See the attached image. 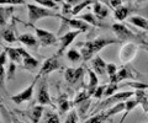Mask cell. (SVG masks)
Masks as SVG:
<instances>
[{"label": "cell", "mask_w": 148, "mask_h": 123, "mask_svg": "<svg viewBox=\"0 0 148 123\" xmlns=\"http://www.w3.org/2000/svg\"><path fill=\"white\" fill-rule=\"evenodd\" d=\"M54 1H56V3H62L63 0H54Z\"/></svg>", "instance_id": "681fc988"}, {"label": "cell", "mask_w": 148, "mask_h": 123, "mask_svg": "<svg viewBox=\"0 0 148 123\" xmlns=\"http://www.w3.org/2000/svg\"><path fill=\"white\" fill-rule=\"evenodd\" d=\"M110 6L112 9H117L122 6V0H110Z\"/></svg>", "instance_id": "ee69618b"}, {"label": "cell", "mask_w": 148, "mask_h": 123, "mask_svg": "<svg viewBox=\"0 0 148 123\" xmlns=\"http://www.w3.org/2000/svg\"><path fill=\"white\" fill-rule=\"evenodd\" d=\"M64 1H66V4H69V5H74V6H75V5H78V4H79V3H82L80 1V0H64Z\"/></svg>", "instance_id": "bcb514c9"}, {"label": "cell", "mask_w": 148, "mask_h": 123, "mask_svg": "<svg viewBox=\"0 0 148 123\" xmlns=\"http://www.w3.org/2000/svg\"><path fill=\"white\" fill-rule=\"evenodd\" d=\"M79 121V115H78V111L77 110H72L71 112L68 113V116L66 118L64 123H78Z\"/></svg>", "instance_id": "f35d334b"}, {"label": "cell", "mask_w": 148, "mask_h": 123, "mask_svg": "<svg viewBox=\"0 0 148 123\" xmlns=\"http://www.w3.org/2000/svg\"><path fill=\"white\" fill-rule=\"evenodd\" d=\"M18 49H20V52L22 54V69L35 73L40 65V62L37 60V59H35L27 51H25L24 48L18 47Z\"/></svg>", "instance_id": "7c38bea8"}, {"label": "cell", "mask_w": 148, "mask_h": 123, "mask_svg": "<svg viewBox=\"0 0 148 123\" xmlns=\"http://www.w3.org/2000/svg\"><path fill=\"white\" fill-rule=\"evenodd\" d=\"M114 43H121L119 38H108V37H98L91 41H86V42H78L77 46L80 47V53L83 56V60H90L94 57V54L99 53L101 49L105 48L109 44Z\"/></svg>", "instance_id": "6da1fadb"}, {"label": "cell", "mask_w": 148, "mask_h": 123, "mask_svg": "<svg viewBox=\"0 0 148 123\" xmlns=\"http://www.w3.org/2000/svg\"><path fill=\"white\" fill-rule=\"evenodd\" d=\"M88 74H89V83H88L86 86V90L89 92L90 96H92L95 92L96 88H98V84H99V79H98V74L92 70V69H88Z\"/></svg>", "instance_id": "d6986e66"}, {"label": "cell", "mask_w": 148, "mask_h": 123, "mask_svg": "<svg viewBox=\"0 0 148 123\" xmlns=\"http://www.w3.org/2000/svg\"><path fill=\"white\" fill-rule=\"evenodd\" d=\"M110 117L106 115V112H101V113H98V115H94L92 117H90L89 120L84 121L83 123H105L106 121H109Z\"/></svg>", "instance_id": "f546056e"}, {"label": "cell", "mask_w": 148, "mask_h": 123, "mask_svg": "<svg viewBox=\"0 0 148 123\" xmlns=\"http://www.w3.org/2000/svg\"><path fill=\"white\" fill-rule=\"evenodd\" d=\"M14 10H15L14 7H4V6H1V9H0V22H1L3 29H4V26L8 24L9 19L12 16Z\"/></svg>", "instance_id": "d4e9b609"}, {"label": "cell", "mask_w": 148, "mask_h": 123, "mask_svg": "<svg viewBox=\"0 0 148 123\" xmlns=\"http://www.w3.org/2000/svg\"><path fill=\"white\" fill-rule=\"evenodd\" d=\"M59 19L62 20V27L59 29L58 32H61V31L64 29V26L66 27H72L74 30H78V31H82V32H86L88 30H89V24L85 21H83L80 19H68L66 16H61Z\"/></svg>", "instance_id": "8fae6325"}, {"label": "cell", "mask_w": 148, "mask_h": 123, "mask_svg": "<svg viewBox=\"0 0 148 123\" xmlns=\"http://www.w3.org/2000/svg\"><path fill=\"white\" fill-rule=\"evenodd\" d=\"M41 78L38 75L35 78V80L32 81V83L27 86V88L25 90H22L20 91L18 94H15L14 96H11V101L14 103H16V105H21V103H24L26 101H31L32 97H34V90H35V85L37 84V81H38Z\"/></svg>", "instance_id": "8992f818"}, {"label": "cell", "mask_w": 148, "mask_h": 123, "mask_svg": "<svg viewBox=\"0 0 148 123\" xmlns=\"http://www.w3.org/2000/svg\"><path fill=\"white\" fill-rule=\"evenodd\" d=\"M58 57L59 56H52V57L46 59L37 75H38L40 78H42V76H47L49 73H52L54 70H58L59 68H61V63H59Z\"/></svg>", "instance_id": "30bf717a"}, {"label": "cell", "mask_w": 148, "mask_h": 123, "mask_svg": "<svg viewBox=\"0 0 148 123\" xmlns=\"http://www.w3.org/2000/svg\"><path fill=\"white\" fill-rule=\"evenodd\" d=\"M41 123H61L59 122V115L54 113L51 110H45L43 117L41 120Z\"/></svg>", "instance_id": "4316f807"}, {"label": "cell", "mask_w": 148, "mask_h": 123, "mask_svg": "<svg viewBox=\"0 0 148 123\" xmlns=\"http://www.w3.org/2000/svg\"><path fill=\"white\" fill-rule=\"evenodd\" d=\"M90 4H94V1H92V0H84V1L79 3L78 5L73 6L72 11H71V15H73V16H78V15H79V12L83 10V9L86 7L88 5H90Z\"/></svg>", "instance_id": "836d02e7"}, {"label": "cell", "mask_w": 148, "mask_h": 123, "mask_svg": "<svg viewBox=\"0 0 148 123\" xmlns=\"http://www.w3.org/2000/svg\"><path fill=\"white\" fill-rule=\"evenodd\" d=\"M125 103H126V108H125V113H123V116L121 117V120H120V123H123V121L126 120V117L130 115V112H131L132 110H135V108L138 106V103L137 102V100L136 99H128L127 101H125Z\"/></svg>", "instance_id": "484cf974"}, {"label": "cell", "mask_w": 148, "mask_h": 123, "mask_svg": "<svg viewBox=\"0 0 148 123\" xmlns=\"http://www.w3.org/2000/svg\"><path fill=\"white\" fill-rule=\"evenodd\" d=\"M111 30L116 33L117 38L121 41V42H127V41H137L138 39L136 33H133L132 31L130 30L126 25H123V24H114L112 26H111Z\"/></svg>", "instance_id": "ba28073f"}, {"label": "cell", "mask_w": 148, "mask_h": 123, "mask_svg": "<svg viewBox=\"0 0 148 123\" xmlns=\"http://www.w3.org/2000/svg\"><path fill=\"white\" fill-rule=\"evenodd\" d=\"M82 31H78V30H74V31H71V32H67L66 35H62L59 38V42H61V47H59L58 52H57V56H61V54L66 51V49L72 44V42L74 39L77 38L78 35H80Z\"/></svg>", "instance_id": "9a60e30c"}, {"label": "cell", "mask_w": 148, "mask_h": 123, "mask_svg": "<svg viewBox=\"0 0 148 123\" xmlns=\"http://www.w3.org/2000/svg\"><path fill=\"white\" fill-rule=\"evenodd\" d=\"M135 99L142 107L143 113H148V95L145 90H135Z\"/></svg>", "instance_id": "7402d4cb"}, {"label": "cell", "mask_w": 148, "mask_h": 123, "mask_svg": "<svg viewBox=\"0 0 148 123\" xmlns=\"http://www.w3.org/2000/svg\"><path fill=\"white\" fill-rule=\"evenodd\" d=\"M125 108H126V103H125V102H120L117 105H115V106L110 107L109 110H106L105 112H106V115L111 118L112 116H115V115H117V113H121L122 111H125Z\"/></svg>", "instance_id": "4dcf8cb0"}, {"label": "cell", "mask_w": 148, "mask_h": 123, "mask_svg": "<svg viewBox=\"0 0 148 123\" xmlns=\"http://www.w3.org/2000/svg\"><path fill=\"white\" fill-rule=\"evenodd\" d=\"M36 1L37 4H40V5H43V7H48V9H54V10H58L59 6L57 5V3L54 1V0H34Z\"/></svg>", "instance_id": "d590c367"}, {"label": "cell", "mask_w": 148, "mask_h": 123, "mask_svg": "<svg viewBox=\"0 0 148 123\" xmlns=\"http://www.w3.org/2000/svg\"><path fill=\"white\" fill-rule=\"evenodd\" d=\"M146 48H147V51H148V43L146 44Z\"/></svg>", "instance_id": "f907efd6"}, {"label": "cell", "mask_w": 148, "mask_h": 123, "mask_svg": "<svg viewBox=\"0 0 148 123\" xmlns=\"http://www.w3.org/2000/svg\"><path fill=\"white\" fill-rule=\"evenodd\" d=\"M78 19H80L83 21L88 22V24H90L92 26H98V27H103V25L99 22V19L96 17L95 15H92L90 12H86L84 15H78Z\"/></svg>", "instance_id": "83f0119b"}, {"label": "cell", "mask_w": 148, "mask_h": 123, "mask_svg": "<svg viewBox=\"0 0 148 123\" xmlns=\"http://www.w3.org/2000/svg\"><path fill=\"white\" fill-rule=\"evenodd\" d=\"M106 67L108 63H105V60L100 56H95L94 59L91 60V68L99 76H104L106 74Z\"/></svg>", "instance_id": "2e32d148"}, {"label": "cell", "mask_w": 148, "mask_h": 123, "mask_svg": "<svg viewBox=\"0 0 148 123\" xmlns=\"http://www.w3.org/2000/svg\"><path fill=\"white\" fill-rule=\"evenodd\" d=\"M27 0H0L1 4H11V5H21L25 4Z\"/></svg>", "instance_id": "7bdbcfd3"}, {"label": "cell", "mask_w": 148, "mask_h": 123, "mask_svg": "<svg viewBox=\"0 0 148 123\" xmlns=\"http://www.w3.org/2000/svg\"><path fill=\"white\" fill-rule=\"evenodd\" d=\"M26 26H31L32 29L35 30V32L37 35V39H38V42L42 47L53 46L59 41V38L57 37V36L53 35L52 32H49V31H46L43 29H38V27H36L34 25H26Z\"/></svg>", "instance_id": "5b68a950"}, {"label": "cell", "mask_w": 148, "mask_h": 123, "mask_svg": "<svg viewBox=\"0 0 148 123\" xmlns=\"http://www.w3.org/2000/svg\"><path fill=\"white\" fill-rule=\"evenodd\" d=\"M11 123H24V122L20 121V120H17L15 116H12V117H11Z\"/></svg>", "instance_id": "7dc6e473"}, {"label": "cell", "mask_w": 148, "mask_h": 123, "mask_svg": "<svg viewBox=\"0 0 148 123\" xmlns=\"http://www.w3.org/2000/svg\"><path fill=\"white\" fill-rule=\"evenodd\" d=\"M92 9H94V15L98 17L99 20H104L109 16V12H110L109 7L103 3L94 1V4H92Z\"/></svg>", "instance_id": "e0dca14e"}, {"label": "cell", "mask_w": 148, "mask_h": 123, "mask_svg": "<svg viewBox=\"0 0 148 123\" xmlns=\"http://www.w3.org/2000/svg\"><path fill=\"white\" fill-rule=\"evenodd\" d=\"M98 1L105 4V5H110V0H98Z\"/></svg>", "instance_id": "c3c4849f"}, {"label": "cell", "mask_w": 148, "mask_h": 123, "mask_svg": "<svg viewBox=\"0 0 148 123\" xmlns=\"http://www.w3.org/2000/svg\"><path fill=\"white\" fill-rule=\"evenodd\" d=\"M57 103H58V110H59V115H64L66 112L71 110V106L73 102L69 101L68 95L67 94H61L57 99Z\"/></svg>", "instance_id": "ac0fdd59"}, {"label": "cell", "mask_w": 148, "mask_h": 123, "mask_svg": "<svg viewBox=\"0 0 148 123\" xmlns=\"http://www.w3.org/2000/svg\"><path fill=\"white\" fill-rule=\"evenodd\" d=\"M6 57H9V56H8L6 51L4 49V51L1 52V54H0V63H1V65H3V67L5 65V63H6Z\"/></svg>", "instance_id": "f6af8a7d"}, {"label": "cell", "mask_w": 148, "mask_h": 123, "mask_svg": "<svg viewBox=\"0 0 148 123\" xmlns=\"http://www.w3.org/2000/svg\"><path fill=\"white\" fill-rule=\"evenodd\" d=\"M5 51L8 53L10 60L16 63V64H22V54L18 48H11V47H5Z\"/></svg>", "instance_id": "603a6c76"}, {"label": "cell", "mask_w": 148, "mask_h": 123, "mask_svg": "<svg viewBox=\"0 0 148 123\" xmlns=\"http://www.w3.org/2000/svg\"><path fill=\"white\" fill-rule=\"evenodd\" d=\"M43 113H45V106H42V105H36V106H32L31 108H29L27 111H24L22 115H25L29 118L31 123H41Z\"/></svg>", "instance_id": "5bb4252c"}, {"label": "cell", "mask_w": 148, "mask_h": 123, "mask_svg": "<svg viewBox=\"0 0 148 123\" xmlns=\"http://www.w3.org/2000/svg\"><path fill=\"white\" fill-rule=\"evenodd\" d=\"M37 102L42 106H46L48 105L52 108H56L54 105L52 103V100H51L49 96V91H48V84H47V80H46V76H42L41 78V81L38 84V88H37V96H36Z\"/></svg>", "instance_id": "277c9868"}, {"label": "cell", "mask_w": 148, "mask_h": 123, "mask_svg": "<svg viewBox=\"0 0 148 123\" xmlns=\"http://www.w3.org/2000/svg\"><path fill=\"white\" fill-rule=\"evenodd\" d=\"M128 22L132 25H135L138 29H142L148 32V20L145 19V17H141V16H131L128 19Z\"/></svg>", "instance_id": "cb8c5ba5"}, {"label": "cell", "mask_w": 148, "mask_h": 123, "mask_svg": "<svg viewBox=\"0 0 148 123\" xmlns=\"http://www.w3.org/2000/svg\"><path fill=\"white\" fill-rule=\"evenodd\" d=\"M14 27H15V20L12 19V22H11V27L9 29H3L1 31V37L4 41H6L9 43H15L18 41V37L15 36V31H14Z\"/></svg>", "instance_id": "44dd1931"}, {"label": "cell", "mask_w": 148, "mask_h": 123, "mask_svg": "<svg viewBox=\"0 0 148 123\" xmlns=\"http://www.w3.org/2000/svg\"><path fill=\"white\" fill-rule=\"evenodd\" d=\"M138 1H145V0H138Z\"/></svg>", "instance_id": "816d5d0a"}, {"label": "cell", "mask_w": 148, "mask_h": 123, "mask_svg": "<svg viewBox=\"0 0 148 123\" xmlns=\"http://www.w3.org/2000/svg\"><path fill=\"white\" fill-rule=\"evenodd\" d=\"M115 19L119 20V21H123L127 19L128 14H130V7L128 6H120L117 9H115Z\"/></svg>", "instance_id": "f1b7e54d"}, {"label": "cell", "mask_w": 148, "mask_h": 123, "mask_svg": "<svg viewBox=\"0 0 148 123\" xmlns=\"http://www.w3.org/2000/svg\"><path fill=\"white\" fill-rule=\"evenodd\" d=\"M133 94H135V91H123V92H116L115 95H112V96L110 97H106L104 101L99 102V105L96 106V108L94 111H92V113H96L98 115L99 111H104L106 110L108 107H112L115 106V105H117L120 102H125L127 101L128 99H131L133 96Z\"/></svg>", "instance_id": "3957f363"}, {"label": "cell", "mask_w": 148, "mask_h": 123, "mask_svg": "<svg viewBox=\"0 0 148 123\" xmlns=\"http://www.w3.org/2000/svg\"><path fill=\"white\" fill-rule=\"evenodd\" d=\"M15 70H16V63L11 62L9 64V70H8V79H11L14 74H15Z\"/></svg>", "instance_id": "b9f144b4"}, {"label": "cell", "mask_w": 148, "mask_h": 123, "mask_svg": "<svg viewBox=\"0 0 148 123\" xmlns=\"http://www.w3.org/2000/svg\"><path fill=\"white\" fill-rule=\"evenodd\" d=\"M90 102H91V100L90 99H88L85 100L84 102H82L78 105V115H79V117L82 118H84L86 115H88V111H89V107H90Z\"/></svg>", "instance_id": "d6a6232c"}, {"label": "cell", "mask_w": 148, "mask_h": 123, "mask_svg": "<svg viewBox=\"0 0 148 123\" xmlns=\"http://www.w3.org/2000/svg\"><path fill=\"white\" fill-rule=\"evenodd\" d=\"M105 89H106V85H99L98 88H96V90H95V92H94L92 96H94L95 99H98V100L103 99L104 95H105Z\"/></svg>", "instance_id": "60d3db41"}, {"label": "cell", "mask_w": 148, "mask_h": 123, "mask_svg": "<svg viewBox=\"0 0 148 123\" xmlns=\"http://www.w3.org/2000/svg\"><path fill=\"white\" fill-rule=\"evenodd\" d=\"M27 11H29V22L26 25H34L41 19H46V17H61L58 12H56L52 9L37 6L34 4H27Z\"/></svg>", "instance_id": "7a4b0ae2"}, {"label": "cell", "mask_w": 148, "mask_h": 123, "mask_svg": "<svg viewBox=\"0 0 148 123\" xmlns=\"http://www.w3.org/2000/svg\"><path fill=\"white\" fill-rule=\"evenodd\" d=\"M90 97H91V96L89 95V92H88V90H86V89H83V90H80L79 92L77 94L75 99L73 100V106H78V105H79V103L84 102L85 100L90 99Z\"/></svg>", "instance_id": "1f68e13d"}, {"label": "cell", "mask_w": 148, "mask_h": 123, "mask_svg": "<svg viewBox=\"0 0 148 123\" xmlns=\"http://www.w3.org/2000/svg\"><path fill=\"white\" fill-rule=\"evenodd\" d=\"M117 89H119V85L117 84H112V83L106 84L104 97H110V96H112V95H115V94H116V91H117Z\"/></svg>", "instance_id": "8d00e7d4"}, {"label": "cell", "mask_w": 148, "mask_h": 123, "mask_svg": "<svg viewBox=\"0 0 148 123\" xmlns=\"http://www.w3.org/2000/svg\"><path fill=\"white\" fill-rule=\"evenodd\" d=\"M67 58L73 63H78V62H80V59H83V56H82V53L78 52L75 48H72L67 52Z\"/></svg>", "instance_id": "e575fe53"}, {"label": "cell", "mask_w": 148, "mask_h": 123, "mask_svg": "<svg viewBox=\"0 0 148 123\" xmlns=\"http://www.w3.org/2000/svg\"><path fill=\"white\" fill-rule=\"evenodd\" d=\"M86 68L84 65H82L79 68H67L64 71V79L69 85H75L78 83H80L84 78V73Z\"/></svg>", "instance_id": "52a82bcc"}, {"label": "cell", "mask_w": 148, "mask_h": 123, "mask_svg": "<svg viewBox=\"0 0 148 123\" xmlns=\"http://www.w3.org/2000/svg\"><path fill=\"white\" fill-rule=\"evenodd\" d=\"M137 51H138V46L136 43L130 42L123 44V47L121 48V52H120V60L122 63H130L135 58Z\"/></svg>", "instance_id": "4fadbf2b"}, {"label": "cell", "mask_w": 148, "mask_h": 123, "mask_svg": "<svg viewBox=\"0 0 148 123\" xmlns=\"http://www.w3.org/2000/svg\"><path fill=\"white\" fill-rule=\"evenodd\" d=\"M117 71H119V69H117V65L115 64V63H108V67H106V74L110 76V79L114 78Z\"/></svg>", "instance_id": "ab89813d"}, {"label": "cell", "mask_w": 148, "mask_h": 123, "mask_svg": "<svg viewBox=\"0 0 148 123\" xmlns=\"http://www.w3.org/2000/svg\"><path fill=\"white\" fill-rule=\"evenodd\" d=\"M138 78H140V75L136 74L135 70L132 69L130 65H122L121 68L119 69V71L116 73V75L114 76V78H111L110 79V83H112V84H119L120 81H122V80H126V79H131V80H137Z\"/></svg>", "instance_id": "9c48e42d"}, {"label": "cell", "mask_w": 148, "mask_h": 123, "mask_svg": "<svg viewBox=\"0 0 148 123\" xmlns=\"http://www.w3.org/2000/svg\"><path fill=\"white\" fill-rule=\"evenodd\" d=\"M18 42H21L22 44H25L26 47L37 49V44H38V39H37L34 35L31 33H22L18 36Z\"/></svg>", "instance_id": "ffe728a7"}, {"label": "cell", "mask_w": 148, "mask_h": 123, "mask_svg": "<svg viewBox=\"0 0 148 123\" xmlns=\"http://www.w3.org/2000/svg\"><path fill=\"white\" fill-rule=\"evenodd\" d=\"M125 86H130V88L135 89V90H148V84L145 83H138V81H131V83H126L123 84Z\"/></svg>", "instance_id": "74e56055"}]
</instances>
